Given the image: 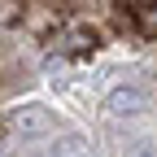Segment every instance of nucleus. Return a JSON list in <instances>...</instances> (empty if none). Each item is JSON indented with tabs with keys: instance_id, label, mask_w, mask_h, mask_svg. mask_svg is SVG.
<instances>
[{
	"instance_id": "obj_1",
	"label": "nucleus",
	"mask_w": 157,
	"mask_h": 157,
	"mask_svg": "<svg viewBox=\"0 0 157 157\" xmlns=\"http://www.w3.org/2000/svg\"><path fill=\"white\" fill-rule=\"evenodd\" d=\"M105 109L118 113V118H135V113L148 109V92L135 87V83H122V87H113V92L105 96Z\"/></svg>"
},
{
	"instance_id": "obj_2",
	"label": "nucleus",
	"mask_w": 157,
	"mask_h": 157,
	"mask_svg": "<svg viewBox=\"0 0 157 157\" xmlns=\"http://www.w3.org/2000/svg\"><path fill=\"white\" fill-rule=\"evenodd\" d=\"M13 127H17V135H48L52 131V113L44 105H26V109H17Z\"/></svg>"
},
{
	"instance_id": "obj_4",
	"label": "nucleus",
	"mask_w": 157,
	"mask_h": 157,
	"mask_svg": "<svg viewBox=\"0 0 157 157\" xmlns=\"http://www.w3.org/2000/svg\"><path fill=\"white\" fill-rule=\"evenodd\" d=\"M127 157H157V144H153V140H140V144H131Z\"/></svg>"
},
{
	"instance_id": "obj_3",
	"label": "nucleus",
	"mask_w": 157,
	"mask_h": 157,
	"mask_svg": "<svg viewBox=\"0 0 157 157\" xmlns=\"http://www.w3.org/2000/svg\"><path fill=\"white\" fill-rule=\"evenodd\" d=\"M48 157H87V144H83V135H66Z\"/></svg>"
}]
</instances>
